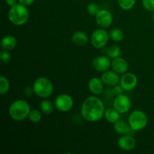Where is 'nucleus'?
<instances>
[{
    "instance_id": "obj_1",
    "label": "nucleus",
    "mask_w": 154,
    "mask_h": 154,
    "mask_svg": "<svg viewBox=\"0 0 154 154\" xmlns=\"http://www.w3.org/2000/svg\"><path fill=\"white\" fill-rule=\"evenodd\" d=\"M105 111L104 103L96 96H89L81 105V115L89 122L99 121L104 117Z\"/></svg>"
},
{
    "instance_id": "obj_2",
    "label": "nucleus",
    "mask_w": 154,
    "mask_h": 154,
    "mask_svg": "<svg viewBox=\"0 0 154 154\" xmlns=\"http://www.w3.org/2000/svg\"><path fill=\"white\" fill-rule=\"evenodd\" d=\"M30 111V105L26 101L18 99L10 105L8 113L12 120L22 121L28 117Z\"/></svg>"
},
{
    "instance_id": "obj_3",
    "label": "nucleus",
    "mask_w": 154,
    "mask_h": 154,
    "mask_svg": "<svg viewBox=\"0 0 154 154\" xmlns=\"http://www.w3.org/2000/svg\"><path fill=\"white\" fill-rule=\"evenodd\" d=\"M29 13L26 6L18 2L11 7L8 11V19L15 26H22L29 20Z\"/></svg>"
},
{
    "instance_id": "obj_4",
    "label": "nucleus",
    "mask_w": 154,
    "mask_h": 154,
    "mask_svg": "<svg viewBox=\"0 0 154 154\" xmlns=\"http://www.w3.org/2000/svg\"><path fill=\"white\" fill-rule=\"evenodd\" d=\"M35 94L38 97L46 99L51 96L54 92V85L48 78L45 77H39L35 81L32 86Z\"/></svg>"
},
{
    "instance_id": "obj_5",
    "label": "nucleus",
    "mask_w": 154,
    "mask_h": 154,
    "mask_svg": "<svg viewBox=\"0 0 154 154\" xmlns=\"http://www.w3.org/2000/svg\"><path fill=\"white\" fill-rule=\"evenodd\" d=\"M129 124L132 130L141 131L147 124V117L145 113L140 110L132 111L129 117Z\"/></svg>"
},
{
    "instance_id": "obj_6",
    "label": "nucleus",
    "mask_w": 154,
    "mask_h": 154,
    "mask_svg": "<svg viewBox=\"0 0 154 154\" xmlns=\"http://www.w3.org/2000/svg\"><path fill=\"white\" fill-rule=\"evenodd\" d=\"M110 34L103 29L95 30L91 35V44L93 48L100 49L108 44Z\"/></svg>"
},
{
    "instance_id": "obj_7",
    "label": "nucleus",
    "mask_w": 154,
    "mask_h": 154,
    "mask_svg": "<svg viewBox=\"0 0 154 154\" xmlns=\"http://www.w3.org/2000/svg\"><path fill=\"white\" fill-rule=\"evenodd\" d=\"M74 105L73 99L68 94H61L55 99L54 105L58 111L67 112L72 108Z\"/></svg>"
},
{
    "instance_id": "obj_8",
    "label": "nucleus",
    "mask_w": 154,
    "mask_h": 154,
    "mask_svg": "<svg viewBox=\"0 0 154 154\" xmlns=\"http://www.w3.org/2000/svg\"><path fill=\"white\" fill-rule=\"evenodd\" d=\"M114 108L120 114H125L130 110L132 102L130 99L124 94L116 96L114 100Z\"/></svg>"
},
{
    "instance_id": "obj_9",
    "label": "nucleus",
    "mask_w": 154,
    "mask_h": 154,
    "mask_svg": "<svg viewBox=\"0 0 154 154\" xmlns=\"http://www.w3.org/2000/svg\"><path fill=\"white\" fill-rule=\"evenodd\" d=\"M120 84L124 91H132L138 85V78L135 74L126 72L120 78Z\"/></svg>"
},
{
    "instance_id": "obj_10",
    "label": "nucleus",
    "mask_w": 154,
    "mask_h": 154,
    "mask_svg": "<svg viewBox=\"0 0 154 154\" xmlns=\"http://www.w3.org/2000/svg\"><path fill=\"white\" fill-rule=\"evenodd\" d=\"M96 22L101 28L105 29L109 27L112 24L113 16L112 14L106 9H102L98 12L96 15Z\"/></svg>"
},
{
    "instance_id": "obj_11",
    "label": "nucleus",
    "mask_w": 154,
    "mask_h": 154,
    "mask_svg": "<svg viewBox=\"0 0 154 154\" xmlns=\"http://www.w3.org/2000/svg\"><path fill=\"white\" fill-rule=\"evenodd\" d=\"M93 69L99 72H105L109 69L111 66V62L109 57L99 56L93 60Z\"/></svg>"
},
{
    "instance_id": "obj_12",
    "label": "nucleus",
    "mask_w": 154,
    "mask_h": 154,
    "mask_svg": "<svg viewBox=\"0 0 154 154\" xmlns=\"http://www.w3.org/2000/svg\"><path fill=\"white\" fill-rule=\"evenodd\" d=\"M117 145L121 150L129 151V150H133L135 147L136 141L131 135H123L118 138Z\"/></svg>"
},
{
    "instance_id": "obj_13",
    "label": "nucleus",
    "mask_w": 154,
    "mask_h": 154,
    "mask_svg": "<svg viewBox=\"0 0 154 154\" xmlns=\"http://www.w3.org/2000/svg\"><path fill=\"white\" fill-rule=\"evenodd\" d=\"M102 82L104 84L107 86H110V87H114V86L120 83V77H119L118 73L113 71H106V72H103L101 77Z\"/></svg>"
},
{
    "instance_id": "obj_14",
    "label": "nucleus",
    "mask_w": 154,
    "mask_h": 154,
    "mask_svg": "<svg viewBox=\"0 0 154 154\" xmlns=\"http://www.w3.org/2000/svg\"><path fill=\"white\" fill-rule=\"evenodd\" d=\"M111 68L117 73L124 74L127 72L129 66L125 59L119 57L113 59V60L111 61Z\"/></svg>"
},
{
    "instance_id": "obj_15",
    "label": "nucleus",
    "mask_w": 154,
    "mask_h": 154,
    "mask_svg": "<svg viewBox=\"0 0 154 154\" xmlns=\"http://www.w3.org/2000/svg\"><path fill=\"white\" fill-rule=\"evenodd\" d=\"M104 83L102 82V79H99L98 78H93L89 81L88 88L89 90L93 94L96 96L102 94L103 92Z\"/></svg>"
},
{
    "instance_id": "obj_16",
    "label": "nucleus",
    "mask_w": 154,
    "mask_h": 154,
    "mask_svg": "<svg viewBox=\"0 0 154 154\" xmlns=\"http://www.w3.org/2000/svg\"><path fill=\"white\" fill-rule=\"evenodd\" d=\"M72 41L77 46H84L88 42V36L84 32H75L72 35Z\"/></svg>"
},
{
    "instance_id": "obj_17",
    "label": "nucleus",
    "mask_w": 154,
    "mask_h": 154,
    "mask_svg": "<svg viewBox=\"0 0 154 154\" xmlns=\"http://www.w3.org/2000/svg\"><path fill=\"white\" fill-rule=\"evenodd\" d=\"M105 120L111 123H115L120 120V113H119L114 108H109L105 110L104 114Z\"/></svg>"
},
{
    "instance_id": "obj_18",
    "label": "nucleus",
    "mask_w": 154,
    "mask_h": 154,
    "mask_svg": "<svg viewBox=\"0 0 154 154\" xmlns=\"http://www.w3.org/2000/svg\"><path fill=\"white\" fill-rule=\"evenodd\" d=\"M17 39L13 35H5L2 40V47L5 51H12L17 46Z\"/></svg>"
},
{
    "instance_id": "obj_19",
    "label": "nucleus",
    "mask_w": 154,
    "mask_h": 154,
    "mask_svg": "<svg viewBox=\"0 0 154 154\" xmlns=\"http://www.w3.org/2000/svg\"><path fill=\"white\" fill-rule=\"evenodd\" d=\"M114 131L117 134H120V135H126V134L129 133L131 129H132L129 124H128L126 122L121 120H118V121L114 123Z\"/></svg>"
},
{
    "instance_id": "obj_20",
    "label": "nucleus",
    "mask_w": 154,
    "mask_h": 154,
    "mask_svg": "<svg viewBox=\"0 0 154 154\" xmlns=\"http://www.w3.org/2000/svg\"><path fill=\"white\" fill-rule=\"evenodd\" d=\"M109 34L110 38H111L113 41L117 42H121V41H123L125 38L124 32L119 28H114L113 29H111Z\"/></svg>"
},
{
    "instance_id": "obj_21",
    "label": "nucleus",
    "mask_w": 154,
    "mask_h": 154,
    "mask_svg": "<svg viewBox=\"0 0 154 154\" xmlns=\"http://www.w3.org/2000/svg\"><path fill=\"white\" fill-rule=\"evenodd\" d=\"M40 108L42 113L45 114H51L54 111V105L50 100L45 99V100H43L41 102Z\"/></svg>"
},
{
    "instance_id": "obj_22",
    "label": "nucleus",
    "mask_w": 154,
    "mask_h": 154,
    "mask_svg": "<svg viewBox=\"0 0 154 154\" xmlns=\"http://www.w3.org/2000/svg\"><path fill=\"white\" fill-rule=\"evenodd\" d=\"M10 89V83L8 80L5 76H0V93L1 95H4L9 91Z\"/></svg>"
},
{
    "instance_id": "obj_23",
    "label": "nucleus",
    "mask_w": 154,
    "mask_h": 154,
    "mask_svg": "<svg viewBox=\"0 0 154 154\" xmlns=\"http://www.w3.org/2000/svg\"><path fill=\"white\" fill-rule=\"evenodd\" d=\"M107 54H108V56L110 58H117V57H120V55H121V49L117 45H112V46L108 48Z\"/></svg>"
},
{
    "instance_id": "obj_24",
    "label": "nucleus",
    "mask_w": 154,
    "mask_h": 154,
    "mask_svg": "<svg viewBox=\"0 0 154 154\" xmlns=\"http://www.w3.org/2000/svg\"><path fill=\"white\" fill-rule=\"evenodd\" d=\"M118 5L122 9L125 11H129L132 9L135 5L136 0H117Z\"/></svg>"
},
{
    "instance_id": "obj_25",
    "label": "nucleus",
    "mask_w": 154,
    "mask_h": 154,
    "mask_svg": "<svg viewBox=\"0 0 154 154\" xmlns=\"http://www.w3.org/2000/svg\"><path fill=\"white\" fill-rule=\"evenodd\" d=\"M28 118L32 123H38L42 120V113L38 110H32L29 114Z\"/></svg>"
},
{
    "instance_id": "obj_26",
    "label": "nucleus",
    "mask_w": 154,
    "mask_h": 154,
    "mask_svg": "<svg viewBox=\"0 0 154 154\" xmlns=\"http://www.w3.org/2000/svg\"><path fill=\"white\" fill-rule=\"evenodd\" d=\"M99 11H100L99 6L96 3L91 2L87 5V12L89 14L92 15V16H96Z\"/></svg>"
},
{
    "instance_id": "obj_27",
    "label": "nucleus",
    "mask_w": 154,
    "mask_h": 154,
    "mask_svg": "<svg viewBox=\"0 0 154 154\" xmlns=\"http://www.w3.org/2000/svg\"><path fill=\"white\" fill-rule=\"evenodd\" d=\"M0 59L4 63H8L11 60V54L8 51H2L0 54Z\"/></svg>"
},
{
    "instance_id": "obj_28",
    "label": "nucleus",
    "mask_w": 154,
    "mask_h": 154,
    "mask_svg": "<svg viewBox=\"0 0 154 154\" xmlns=\"http://www.w3.org/2000/svg\"><path fill=\"white\" fill-rule=\"evenodd\" d=\"M142 5L146 10L154 12V0H142Z\"/></svg>"
},
{
    "instance_id": "obj_29",
    "label": "nucleus",
    "mask_w": 154,
    "mask_h": 154,
    "mask_svg": "<svg viewBox=\"0 0 154 154\" xmlns=\"http://www.w3.org/2000/svg\"><path fill=\"white\" fill-rule=\"evenodd\" d=\"M123 89L122 88V87L120 85H118V84H117V85L114 86L112 88V90H111V92H112V94L113 95H115V96H118V95H120L122 94V93H123Z\"/></svg>"
},
{
    "instance_id": "obj_30",
    "label": "nucleus",
    "mask_w": 154,
    "mask_h": 154,
    "mask_svg": "<svg viewBox=\"0 0 154 154\" xmlns=\"http://www.w3.org/2000/svg\"><path fill=\"white\" fill-rule=\"evenodd\" d=\"M35 2V0H18V2L20 3V4L23 5L25 6H30L33 4V2Z\"/></svg>"
},
{
    "instance_id": "obj_31",
    "label": "nucleus",
    "mask_w": 154,
    "mask_h": 154,
    "mask_svg": "<svg viewBox=\"0 0 154 154\" xmlns=\"http://www.w3.org/2000/svg\"><path fill=\"white\" fill-rule=\"evenodd\" d=\"M24 93H25V94L27 96H31L33 93H35L34 89H33V87H27L25 89V90H24Z\"/></svg>"
},
{
    "instance_id": "obj_32",
    "label": "nucleus",
    "mask_w": 154,
    "mask_h": 154,
    "mask_svg": "<svg viewBox=\"0 0 154 154\" xmlns=\"http://www.w3.org/2000/svg\"><path fill=\"white\" fill-rule=\"evenodd\" d=\"M5 2L8 5H9L10 7H12L18 3V0H5Z\"/></svg>"
},
{
    "instance_id": "obj_33",
    "label": "nucleus",
    "mask_w": 154,
    "mask_h": 154,
    "mask_svg": "<svg viewBox=\"0 0 154 154\" xmlns=\"http://www.w3.org/2000/svg\"><path fill=\"white\" fill-rule=\"evenodd\" d=\"M153 21H154V13H153Z\"/></svg>"
}]
</instances>
